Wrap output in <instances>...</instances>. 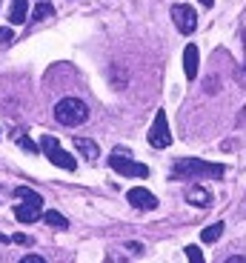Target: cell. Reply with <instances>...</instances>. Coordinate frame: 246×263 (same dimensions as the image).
Instances as JSON below:
<instances>
[{
	"label": "cell",
	"mask_w": 246,
	"mask_h": 263,
	"mask_svg": "<svg viewBox=\"0 0 246 263\" xmlns=\"http://www.w3.org/2000/svg\"><path fill=\"white\" fill-rule=\"evenodd\" d=\"M54 120L63 126H80L89 120V106L80 98H63L54 103Z\"/></svg>",
	"instance_id": "obj_1"
},
{
	"label": "cell",
	"mask_w": 246,
	"mask_h": 263,
	"mask_svg": "<svg viewBox=\"0 0 246 263\" xmlns=\"http://www.w3.org/2000/svg\"><path fill=\"white\" fill-rule=\"evenodd\" d=\"M223 166H215V163H203V160H192V158H186V160H178V163L172 166V178L175 180H183V178H220L223 175Z\"/></svg>",
	"instance_id": "obj_2"
},
{
	"label": "cell",
	"mask_w": 246,
	"mask_h": 263,
	"mask_svg": "<svg viewBox=\"0 0 246 263\" xmlns=\"http://www.w3.org/2000/svg\"><path fill=\"white\" fill-rule=\"evenodd\" d=\"M17 197H23V203L14 209V215H17V220L20 223H34L40 217V206H43V197L37 195V192H32V189H26V186H20L17 192H14Z\"/></svg>",
	"instance_id": "obj_3"
},
{
	"label": "cell",
	"mask_w": 246,
	"mask_h": 263,
	"mask_svg": "<svg viewBox=\"0 0 246 263\" xmlns=\"http://www.w3.org/2000/svg\"><path fill=\"white\" fill-rule=\"evenodd\" d=\"M109 166H112L118 175H123V178H149V169L143 163H135L126 149H115L112 155H109Z\"/></svg>",
	"instance_id": "obj_4"
},
{
	"label": "cell",
	"mask_w": 246,
	"mask_h": 263,
	"mask_svg": "<svg viewBox=\"0 0 246 263\" xmlns=\"http://www.w3.org/2000/svg\"><path fill=\"white\" fill-rule=\"evenodd\" d=\"M149 143H152L155 149H166V146L172 143L169 120H166V112H163V109H158V115H155V123H152V129H149Z\"/></svg>",
	"instance_id": "obj_5"
},
{
	"label": "cell",
	"mask_w": 246,
	"mask_h": 263,
	"mask_svg": "<svg viewBox=\"0 0 246 263\" xmlns=\"http://www.w3.org/2000/svg\"><path fill=\"white\" fill-rule=\"evenodd\" d=\"M40 146H43V152H46V155H49V160H52L54 166H60V169L72 172L74 166H78V163H74V158H72V155H69V152H63V149H60V143H58V140H54V138H49V135H46V138H43V140H40Z\"/></svg>",
	"instance_id": "obj_6"
},
{
	"label": "cell",
	"mask_w": 246,
	"mask_h": 263,
	"mask_svg": "<svg viewBox=\"0 0 246 263\" xmlns=\"http://www.w3.org/2000/svg\"><path fill=\"white\" fill-rule=\"evenodd\" d=\"M172 20H175V26H178L183 34H192L195 29H198V14H195V9L186 6V3L172 6Z\"/></svg>",
	"instance_id": "obj_7"
},
{
	"label": "cell",
	"mask_w": 246,
	"mask_h": 263,
	"mask_svg": "<svg viewBox=\"0 0 246 263\" xmlns=\"http://www.w3.org/2000/svg\"><path fill=\"white\" fill-rule=\"evenodd\" d=\"M215 263H246V243H229L223 252L215 255Z\"/></svg>",
	"instance_id": "obj_8"
},
{
	"label": "cell",
	"mask_w": 246,
	"mask_h": 263,
	"mask_svg": "<svg viewBox=\"0 0 246 263\" xmlns=\"http://www.w3.org/2000/svg\"><path fill=\"white\" fill-rule=\"evenodd\" d=\"M129 203L135 206V209H155L158 206V200H155V195L152 192H146V189H129Z\"/></svg>",
	"instance_id": "obj_9"
},
{
	"label": "cell",
	"mask_w": 246,
	"mask_h": 263,
	"mask_svg": "<svg viewBox=\"0 0 246 263\" xmlns=\"http://www.w3.org/2000/svg\"><path fill=\"white\" fill-rule=\"evenodd\" d=\"M198 63H200L198 46H195V43H189V46L183 49V72H186V78H189V80L198 78Z\"/></svg>",
	"instance_id": "obj_10"
},
{
	"label": "cell",
	"mask_w": 246,
	"mask_h": 263,
	"mask_svg": "<svg viewBox=\"0 0 246 263\" xmlns=\"http://www.w3.org/2000/svg\"><path fill=\"white\" fill-rule=\"evenodd\" d=\"M186 200L195 206H200V209H206L209 203H212V195H209L206 189H200V186H189L186 189Z\"/></svg>",
	"instance_id": "obj_11"
},
{
	"label": "cell",
	"mask_w": 246,
	"mask_h": 263,
	"mask_svg": "<svg viewBox=\"0 0 246 263\" xmlns=\"http://www.w3.org/2000/svg\"><path fill=\"white\" fill-rule=\"evenodd\" d=\"M26 12H29V0H12V12H9V20L20 26V23L26 20Z\"/></svg>",
	"instance_id": "obj_12"
},
{
	"label": "cell",
	"mask_w": 246,
	"mask_h": 263,
	"mask_svg": "<svg viewBox=\"0 0 246 263\" xmlns=\"http://www.w3.org/2000/svg\"><path fill=\"white\" fill-rule=\"evenodd\" d=\"M74 146H78V152H83V155H86V160H98L100 149L92 143V140H86V138H74Z\"/></svg>",
	"instance_id": "obj_13"
},
{
	"label": "cell",
	"mask_w": 246,
	"mask_h": 263,
	"mask_svg": "<svg viewBox=\"0 0 246 263\" xmlns=\"http://www.w3.org/2000/svg\"><path fill=\"white\" fill-rule=\"evenodd\" d=\"M220 232H223V223H215V226H209V229H203L200 240H203V243H215V240L220 237Z\"/></svg>",
	"instance_id": "obj_14"
},
{
	"label": "cell",
	"mask_w": 246,
	"mask_h": 263,
	"mask_svg": "<svg viewBox=\"0 0 246 263\" xmlns=\"http://www.w3.org/2000/svg\"><path fill=\"white\" fill-rule=\"evenodd\" d=\"M43 220H46L49 226H54V229H66V217L63 215H58V212H46V215H43Z\"/></svg>",
	"instance_id": "obj_15"
},
{
	"label": "cell",
	"mask_w": 246,
	"mask_h": 263,
	"mask_svg": "<svg viewBox=\"0 0 246 263\" xmlns=\"http://www.w3.org/2000/svg\"><path fill=\"white\" fill-rule=\"evenodd\" d=\"M52 14H54L52 3H37V6H34V20H46V17H52Z\"/></svg>",
	"instance_id": "obj_16"
},
{
	"label": "cell",
	"mask_w": 246,
	"mask_h": 263,
	"mask_svg": "<svg viewBox=\"0 0 246 263\" xmlns=\"http://www.w3.org/2000/svg\"><path fill=\"white\" fill-rule=\"evenodd\" d=\"M12 40H14L12 29H9V26H3V29H0V49H6V46H12Z\"/></svg>",
	"instance_id": "obj_17"
},
{
	"label": "cell",
	"mask_w": 246,
	"mask_h": 263,
	"mask_svg": "<svg viewBox=\"0 0 246 263\" xmlns=\"http://www.w3.org/2000/svg\"><path fill=\"white\" fill-rule=\"evenodd\" d=\"M17 263H49V260H46V257H43V255H37V252H32V255H26V257H20Z\"/></svg>",
	"instance_id": "obj_18"
},
{
	"label": "cell",
	"mask_w": 246,
	"mask_h": 263,
	"mask_svg": "<svg viewBox=\"0 0 246 263\" xmlns=\"http://www.w3.org/2000/svg\"><path fill=\"white\" fill-rule=\"evenodd\" d=\"M20 146H23V149H26V152H34V149H37V146H34V143H32V140H29V138H20Z\"/></svg>",
	"instance_id": "obj_19"
},
{
	"label": "cell",
	"mask_w": 246,
	"mask_h": 263,
	"mask_svg": "<svg viewBox=\"0 0 246 263\" xmlns=\"http://www.w3.org/2000/svg\"><path fill=\"white\" fill-rule=\"evenodd\" d=\"M200 3H203V6H215V0H200Z\"/></svg>",
	"instance_id": "obj_20"
},
{
	"label": "cell",
	"mask_w": 246,
	"mask_h": 263,
	"mask_svg": "<svg viewBox=\"0 0 246 263\" xmlns=\"http://www.w3.org/2000/svg\"><path fill=\"white\" fill-rule=\"evenodd\" d=\"M240 215H246V197H243V206H240Z\"/></svg>",
	"instance_id": "obj_21"
}]
</instances>
